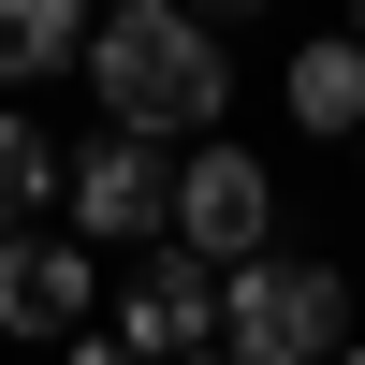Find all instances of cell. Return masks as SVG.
<instances>
[{
	"mask_svg": "<svg viewBox=\"0 0 365 365\" xmlns=\"http://www.w3.org/2000/svg\"><path fill=\"white\" fill-rule=\"evenodd\" d=\"M88 88H103V132H132V146H175V132H205L220 117V29L190 15V0H132V15H103L88 29Z\"/></svg>",
	"mask_w": 365,
	"mask_h": 365,
	"instance_id": "obj_1",
	"label": "cell"
},
{
	"mask_svg": "<svg viewBox=\"0 0 365 365\" xmlns=\"http://www.w3.org/2000/svg\"><path fill=\"white\" fill-rule=\"evenodd\" d=\"M220 351L234 365H336L351 351V278L336 263H292V249L234 263L220 278Z\"/></svg>",
	"mask_w": 365,
	"mask_h": 365,
	"instance_id": "obj_2",
	"label": "cell"
},
{
	"mask_svg": "<svg viewBox=\"0 0 365 365\" xmlns=\"http://www.w3.org/2000/svg\"><path fill=\"white\" fill-rule=\"evenodd\" d=\"M263 234H278V175H263L249 146H205V161L175 175V249L190 263H263Z\"/></svg>",
	"mask_w": 365,
	"mask_h": 365,
	"instance_id": "obj_3",
	"label": "cell"
},
{
	"mask_svg": "<svg viewBox=\"0 0 365 365\" xmlns=\"http://www.w3.org/2000/svg\"><path fill=\"white\" fill-rule=\"evenodd\" d=\"M117 351H146V365H205V351H220V263L146 249L132 292H117Z\"/></svg>",
	"mask_w": 365,
	"mask_h": 365,
	"instance_id": "obj_4",
	"label": "cell"
},
{
	"mask_svg": "<svg viewBox=\"0 0 365 365\" xmlns=\"http://www.w3.org/2000/svg\"><path fill=\"white\" fill-rule=\"evenodd\" d=\"M58 205H73L88 234H175V175H161V146H132V132H88L73 161H58Z\"/></svg>",
	"mask_w": 365,
	"mask_h": 365,
	"instance_id": "obj_5",
	"label": "cell"
},
{
	"mask_svg": "<svg viewBox=\"0 0 365 365\" xmlns=\"http://www.w3.org/2000/svg\"><path fill=\"white\" fill-rule=\"evenodd\" d=\"M0 322L15 336H88V249L73 234H0Z\"/></svg>",
	"mask_w": 365,
	"mask_h": 365,
	"instance_id": "obj_6",
	"label": "cell"
},
{
	"mask_svg": "<svg viewBox=\"0 0 365 365\" xmlns=\"http://www.w3.org/2000/svg\"><path fill=\"white\" fill-rule=\"evenodd\" d=\"M58 58H88V0H0V88H44Z\"/></svg>",
	"mask_w": 365,
	"mask_h": 365,
	"instance_id": "obj_7",
	"label": "cell"
},
{
	"mask_svg": "<svg viewBox=\"0 0 365 365\" xmlns=\"http://www.w3.org/2000/svg\"><path fill=\"white\" fill-rule=\"evenodd\" d=\"M292 117L365 146V44H351V29H336V44H292Z\"/></svg>",
	"mask_w": 365,
	"mask_h": 365,
	"instance_id": "obj_8",
	"label": "cell"
},
{
	"mask_svg": "<svg viewBox=\"0 0 365 365\" xmlns=\"http://www.w3.org/2000/svg\"><path fill=\"white\" fill-rule=\"evenodd\" d=\"M44 205H58V146L0 103V220H44Z\"/></svg>",
	"mask_w": 365,
	"mask_h": 365,
	"instance_id": "obj_9",
	"label": "cell"
},
{
	"mask_svg": "<svg viewBox=\"0 0 365 365\" xmlns=\"http://www.w3.org/2000/svg\"><path fill=\"white\" fill-rule=\"evenodd\" d=\"M58 365H146V351H117V336H73V351H58Z\"/></svg>",
	"mask_w": 365,
	"mask_h": 365,
	"instance_id": "obj_10",
	"label": "cell"
},
{
	"mask_svg": "<svg viewBox=\"0 0 365 365\" xmlns=\"http://www.w3.org/2000/svg\"><path fill=\"white\" fill-rule=\"evenodd\" d=\"M351 44H365V0H351Z\"/></svg>",
	"mask_w": 365,
	"mask_h": 365,
	"instance_id": "obj_11",
	"label": "cell"
},
{
	"mask_svg": "<svg viewBox=\"0 0 365 365\" xmlns=\"http://www.w3.org/2000/svg\"><path fill=\"white\" fill-rule=\"evenodd\" d=\"M103 15H132V0H103Z\"/></svg>",
	"mask_w": 365,
	"mask_h": 365,
	"instance_id": "obj_12",
	"label": "cell"
},
{
	"mask_svg": "<svg viewBox=\"0 0 365 365\" xmlns=\"http://www.w3.org/2000/svg\"><path fill=\"white\" fill-rule=\"evenodd\" d=\"M234 15H263V0H234Z\"/></svg>",
	"mask_w": 365,
	"mask_h": 365,
	"instance_id": "obj_13",
	"label": "cell"
},
{
	"mask_svg": "<svg viewBox=\"0 0 365 365\" xmlns=\"http://www.w3.org/2000/svg\"><path fill=\"white\" fill-rule=\"evenodd\" d=\"M205 365H234V351H205Z\"/></svg>",
	"mask_w": 365,
	"mask_h": 365,
	"instance_id": "obj_14",
	"label": "cell"
},
{
	"mask_svg": "<svg viewBox=\"0 0 365 365\" xmlns=\"http://www.w3.org/2000/svg\"><path fill=\"white\" fill-rule=\"evenodd\" d=\"M336 365H365V351H336Z\"/></svg>",
	"mask_w": 365,
	"mask_h": 365,
	"instance_id": "obj_15",
	"label": "cell"
}]
</instances>
